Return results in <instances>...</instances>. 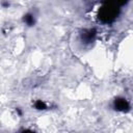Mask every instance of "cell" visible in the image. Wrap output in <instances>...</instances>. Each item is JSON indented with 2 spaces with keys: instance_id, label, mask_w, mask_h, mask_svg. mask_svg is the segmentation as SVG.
I'll return each instance as SVG.
<instances>
[{
  "instance_id": "6da1fadb",
  "label": "cell",
  "mask_w": 133,
  "mask_h": 133,
  "mask_svg": "<svg viewBox=\"0 0 133 133\" xmlns=\"http://www.w3.org/2000/svg\"><path fill=\"white\" fill-rule=\"evenodd\" d=\"M119 5L121 3L114 2H105L102 7L99 9V20L102 23H111L113 22L119 14Z\"/></svg>"
},
{
  "instance_id": "7a4b0ae2",
  "label": "cell",
  "mask_w": 133,
  "mask_h": 133,
  "mask_svg": "<svg viewBox=\"0 0 133 133\" xmlns=\"http://www.w3.org/2000/svg\"><path fill=\"white\" fill-rule=\"evenodd\" d=\"M113 107L115 110L122 111V112H127L130 110V104L124 98H116L113 102Z\"/></svg>"
},
{
  "instance_id": "3957f363",
  "label": "cell",
  "mask_w": 133,
  "mask_h": 133,
  "mask_svg": "<svg viewBox=\"0 0 133 133\" xmlns=\"http://www.w3.org/2000/svg\"><path fill=\"white\" fill-rule=\"evenodd\" d=\"M96 35H97V31L96 29H86V30H83V32L81 33V39L82 42L88 44V43H91L95 38H96Z\"/></svg>"
},
{
  "instance_id": "277c9868",
  "label": "cell",
  "mask_w": 133,
  "mask_h": 133,
  "mask_svg": "<svg viewBox=\"0 0 133 133\" xmlns=\"http://www.w3.org/2000/svg\"><path fill=\"white\" fill-rule=\"evenodd\" d=\"M23 21H24L25 24L28 25V26L34 25V17H33L32 14H26V15L24 16V18H23Z\"/></svg>"
},
{
  "instance_id": "5b68a950",
  "label": "cell",
  "mask_w": 133,
  "mask_h": 133,
  "mask_svg": "<svg viewBox=\"0 0 133 133\" xmlns=\"http://www.w3.org/2000/svg\"><path fill=\"white\" fill-rule=\"evenodd\" d=\"M34 107H35L36 109H38V110H44V109L47 108L46 104H45L43 101H41V100H37V101L34 103Z\"/></svg>"
}]
</instances>
